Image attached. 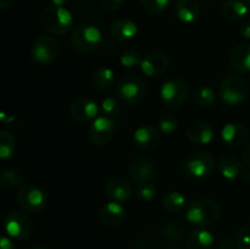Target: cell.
I'll return each mask as SVG.
<instances>
[{
	"label": "cell",
	"mask_w": 250,
	"mask_h": 249,
	"mask_svg": "<svg viewBox=\"0 0 250 249\" xmlns=\"http://www.w3.org/2000/svg\"><path fill=\"white\" fill-rule=\"evenodd\" d=\"M39 23L53 36H63L73 26L72 14L65 7L48 6L39 14Z\"/></svg>",
	"instance_id": "obj_1"
},
{
	"label": "cell",
	"mask_w": 250,
	"mask_h": 249,
	"mask_svg": "<svg viewBox=\"0 0 250 249\" xmlns=\"http://www.w3.org/2000/svg\"><path fill=\"white\" fill-rule=\"evenodd\" d=\"M221 205L214 199H195L188 205L186 219L197 226H209L215 224L221 216Z\"/></svg>",
	"instance_id": "obj_2"
},
{
	"label": "cell",
	"mask_w": 250,
	"mask_h": 249,
	"mask_svg": "<svg viewBox=\"0 0 250 249\" xmlns=\"http://www.w3.org/2000/svg\"><path fill=\"white\" fill-rule=\"evenodd\" d=\"M219 97L222 103L229 106L242 104L248 97V84L242 76L229 75L221 81Z\"/></svg>",
	"instance_id": "obj_3"
},
{
	"label": "cell",
	"mask_w": 250,
	"mask_h": 249,
	"mask_svg": "<svg viewBox=\"0 0 250 249\" xmlns=\"http://www.w3.org/2000/svg\"><path fill=\"white\" fill-rule=\"evenodd\" d=\"M216 168V159L209 151L199 150L189 154L185 159L183 170L188 176L198 180L208 178Z\"/></svg>",
	"instance_id": "obj_4"
},
{
	"label": "cell",
	"mask_w": 250,
	"mask_h": 249,
	"mask_svg": "<svg viewBox=\"0 0 250 249\" xmlns=\"http://www.w3.org/2000/svg\"><path fill=\"white\" fill-rule=\"evenodd\" d=\"M117 98L127 105H139L146 97V85L137 76H125L116 83Z\"/></svg>",
	"instance_id": "obj_5"
},
{
	"label": "cell",
	"mask_w": 250,
	"mask_h": 249,
	"mask_svg": "<svg viewBox=\"0 0 250 249\" xmlns=\"http://www.w3.org/2000/svg\"><path fill=\"white\" fill-rule=\"evenodd\" d=\"M103 33L93 24H80L71 34V44L81 53H93L100 46Z\"/></svg>",
	"instance_id": "obj_6"
},
{
	"label": "cell",
	"mask_w": 250,
	"mask_h": 249,
	"mask_svg": "<svg viewBox=\"0 0 250 249\" xmlns=\"http://www.w3.org/2000/svg\"><path fill=\"white\" fill-rule=\"evenodd\" d=\"M4 228L7 236L17 241H24L33 233L34 224L31 217L22 211H11L4 220Z\"/></svg>",
	"instance_id": "obj_7"
},
{
	"label": "cell",
	"mask_w": 250,
	"mask_h": 249,
	"mask_svg": "<svg viewBox=\"0 0 250 249\" xmlns=\"http://www.w3.org/2000/svg\"><path fill=\"white\" fill-rule=\"evenodd\" d=\"M17 203L27 212H39L48 205V195L39 187L24 185L17 193Z\"/></svg>",
	"instance_id": "obj_8"
},
{
	"label": "cell",
	"mask_w": 250,
	"mask_h": 249,
	"mask_svg": "<svg viewBox=\"0 0 250 249\" xmlns=\"http://www.w3.org/2000/svg\"><path fill=\"white\" fill-rule=\"evenodd\" d=\"M116 128V122L111 117L98 116L88 128V138L94 145H106L114 139Z\"/></svg>",
	"instance_id": "obj_9"
},
{
	"label": "cell",
	"mask_w": 250,
	"mask_h": 249,
	"mask_svg": "<svg viewBox=\"0 0 250 249\" xmlns=\"http://www.w3.org/2000/svg\"><path fill=\"white\" fill-rule=\"evenodd\" d=\"M31 55L34 62L39 65H49L54 62L59 55L58 42L49 34L38 37L32 45Z\"/></svg>",
	"instance_id": "obj_10"
},
{
	"label": "cell",
	"mask_w": 250,
	"mask_h": 249,
	"mask_svg": "<svg viewBox=\"0 0 250 249\" xmlns=\"http://www.w3.org/2000/svg\"><path fill=\"white\" fill-rule=\"evenodd\" d=\"M188 93V87L183 81L168 80L160 88L161 103L167 107H180L187 100Z\"/></svg>",
	"instance_id": "obj_11"
},
{
	"label": "cell",
	"mask_w": 250,
	"mask_h": 249,
	"mask_svg": "<svg viewBox=\"0 0 250 249\" xmlns=\"http://www.w3.org/2000/svg\"><path fill=\"white\" fill-rule=\"evenodd\" d=\"M156 175V168L153 160L148 156H137L132 159L128 165V176L133 182H149Z\"/></svg>",
	"instance_id": "obj_12"
},
{
	"label": "cell",
	"mask_w": 250,
	"mask_h": 249,
	"mask_svg": "<svg viewBox=\"0 0 250 249\" xmlns=\"http://www.w3.org/2000/svg\"><path fill=\"white\" fill-rule=\"evenodd\" d=\"M221 139L229 148H241L248 143L249 129L241 122H229L222 127Z\"/></svg>",
	"instance_id": "obj_13"
},
{
	"label": "cell",
	"mask_w": 250,
	"mask_h": 249,
	"mask_svg": "<svg viewBox=\"0 0 250 249\" xmlns=\"http://www.w3.org/2000/svg\"><path fill=\"white\" fill-rule=\"evenodd\" d=\"M170 68V59L166 54L155 51L143 58L141 62V70L148 77H159Z\"/></svg>",
	"instance_id": "obj_14"
},
{
	"label": "cell",
	"mask_w": 250,
	"mask_h": 249,
	"mask_svg": "<svg viewBox=\"0 0 250 249\" xmlns=\"http://www.w3.org/2000/svg\"><path fill=\"white\" fill-rule=\"evenodd\" d=\"M70 114L75 121L88 122L98 117L99 105L89 98H80L71 104Z\"/></svg>",
	"instance_id": "obj_15"
},
{
	"label": "cell",
	"mask_w": 250,
	"mask_h": 249,
	"mask_svg": "<svg viewBox=\"0 0 250 249\" xmlns=\"http://www.w3.org/2000/svg\"><path fill=\"white\" fill-rule=\"evenodd\" d=\"M161 132L159 131L158 127L151 126V124H146L141 126L134 131L133 141L137 148L142 150H150L155 148L160 142Z\"/></svg>",
	"instance_id": "obj_16"
},
{
	"label": "cell",
	"mask_w": 250,
	"mask_h": 249,
	"mask_svg": "<svg viewBox=\"0 0 250 249\" xmlns=\"http://www.w3.org/2000/svg\"><path fill=\"white\" fill-rule=\"evenodd\" d=\"M98 216L100 221L106 226L116 227L120 226L126 219V209L121 203L111 200L100 208Z\"/></svg>",
	"instance_id": "obj_17"
},
{
	"label": "cell",
	"mask_w": 250,
	"mask_h": 249,
	"mask_svg": "<svg viewBox=\"0 0 250 249\" xmlns=\"http://www.w3.org/2000/svg\"><path fill=\"white\" fill-rule=\"evenodd\" d=\"M229 62L234 72H250V43H242L234 46L229 54Z\"/></svg>",
	"instance_id": "obj_18"
},
{
	"label": "cell",
	"mask_w": 250,
	"mask_h": 249,
	"mask_svg": "<svg viewBox=\"0 0 250 249\" xmlns=\"http://www.w3.org/2000/svg\"><path fill=\"white\" fill-rule=\"evenodd\" d=\"M105 192H106L107 197L114 202L124 203L132 197L133 187H132L129 181L121 177H116L107 182Z\"/></svg>",
	"instance_id": "obj_19"
},
{
	"label": "cell",
	"mask_w": 250,
	"mask_h": 249,
	"mask_svg": "<svg viewBox=\"0 0 250 249\" xmlns=\"http://www.w3.org/2000/svg\"><path fill=\"white\" fill-rule=\"evenodd\" d=\"M187 137L192 143L198 145H208L214 139V129L208 122L195 121L188 126Z\"/></svg>",
	"instance_id": "obj_20"
},
{
	"label": "cell",
	"mask_w": 250,
	"mask_h": 249,
	"mask_svg": "<svg viewBox=\"0 0 250 249\" xmlns=\"http://www.w3.org/2000/svg\"><path fill=\"white\" fill-rule=\"evenodd\" d=\"M110 33L115 39L120 42H126L134 38L138 33V26L131 19H119L114 21L110 26Z\"/></svg>",
	"instance_id": "obj_21"
},
{
	"label": "cell",
	"mask_w": 250,
	"mask_h": 249,
	"mask_svg": "<svg viewBox=\"0 0 250 249\" xmlns=\"http://www.w3.org/2000/svg\"><path fill=\"white\" fill-rule=\"evenodd\" d=\"M175 12L180 21L185 23H192L199 17V2L197 0H176Z\"/></svg>",
	"instance_id": "obj_22"
},
{
	"label": "cell",
	"mask_w": 250,
	"mask_h": 249,
	"mask_svg": "<svg viewBox=\"0 0 250 249\" xmlns=\"http://www.w3.org/2000/svg\"><path fill=\"white\" fill-rule=\"evenodd\" d=\"M188 249H211L214 247V236L204 228L193 229L186 238Z\"/></svg>",
	"instance_id": "obj_23"
},
{
	"label": "cell",
	"mask_w": 250,
	"mask_h": 249,
	"mask_svg": "<svg viewBox=\"0 0 250 249\" xmlns=\"http://www.w3.org/2000/svg\"><path fill=\"white\" fill-rule=\"evenodd\" d=\"M163 237L172 244H178L185 239L186 237V225L183 224L182 220L172 219L167 220L163 225Z\"/></svg>",
	"instance_id": "obj_24"
},
{
	"label": "cell",
	"mask_w": 250,
	"mask_h": 249,
	"mask_svg": "<svg viewBox=\"0 0 250 249\" xmlns=\"http://www.w3.org/2000/svg\"><path fill=\"white\" fill-rule=\"evenodd\" d=\"M222 14L229 21H242L248 15V6L242 0H226L222 5Z\"/></svg>",
	"instance_id": "obj_25"
},
{
	"label": "cell",
	"mask_w": 250,
	"mask_h": 249,
	"mask_svg": "<svg viewBox=\"0 0 250 249\" xmlns=\"http://www.w3.org/2000/svg\"><path fill=\"white\" fill-rule=\"evenodd\" d=\"M217 168L222 177L226 180H234L242 173V163L232 155L222 156L217 163Z\"/></svg>",
	"instance_id": "obj_26"
},
{
	"label": "cell",
	"mask_w": 250,
	"mask_h": 249,
	"mask_svg": "<svg viewBox=\"0 0 250 249\" xmlns=\"http://www.w3.org/2000/svg\"><path fill=\"white\" fill-rule=\"evenodd\" d=\"M90 82L99 89H109L115 83V72L109 67L95 68L90 75Z\"/></svg>",
	"instance_id": "obj_27"
},
{
	"label": "cell",
	"mask_w": 250,
	"mask_h": 249,
	"mask_svg": "<svg viewBox=\"0 0 250 249\" xmlns=\"http://www.w3.org/2000/svg\"><path fill=\"white\" fill-rule=\"evenodd\" d=\"M187 207V199L178 190H171L163 198V208L168 212H180Z\"/></svg>",
	"instance_id": "obj_28"
},
{
	"label": "cell",
	"mask_w": 250,
	"mask_h": 249,
	"mask_svg": "<svg viewBox=\"0 0 250 249\" xmlns=\"http://www.w3.org/2000/svg\"><path fill=\"white\" fill-rule=\"evenodd\" d=\"M193 98H194V102L197 103V105L202 107L214 106L217 100L216 93L209 85H199V87H197Z\"/></svg>",
	"instance_id": "obj_29"
},
{
	"label": "cell",
	"mask_w": 250,
	"mask_h": 249,
	"mask_svg": "<svg viewBox=\"0 0 250 249\" xmlns=\"http://www.w3.org/2000/svg\"><path fill=\"white\" fill-rule=\"evenodd\" d=\"M0 182L6 188H21L26 185L24 176L16 168H6L0 175Z\"/></svg>",
	"instance_id": "obj_30"
},
{
	"label": "cell",
	"mask_w": 250,
	"mask_h": 249,
	"mask_svg": "<svg viewBox=\"0 0 250 249\" xmlns=\"http://www.w3.org/2000/svg\"><path fill=\"white\" fill-rule=\"evenodd\" d=\"M16 148L15 136L7 129H0V159L11 158Z\"/></svg>",
	"instance_id": "obj_31"
},
{
	"label": "cell",
	"mask_w": 250,
	"mask_h": 249,
	"mask_svg": "<svg viewBox=\"0 0 250 249\" xmlns=\"http://www.w3.org/2000/svg\"><path fill=\"white\" fill-rule=\"evenodd\" d=\"M156 193H158V188L151 181L137 185L136 195L142 202H151L156 197Z\"/></svg>",
	"instance_id": "obj_32"
},
{
	"label": "cell",
	"mask_w": 250,
	"mask_h": 249,
	"mask_svg": "<svg viewBox=\"0 0 250 249\" xmlns=\"http://www.w3.org/2000/svg\"><path fill=\"white\" fill-rule=\"evenodd\" d=\"M158 128L161 133L172 134L177 131L178 128V120L177 117L171 114L161 115L158 119Z\"/></svg>",
	"instance_id": "obj_33"
},
{
	"label": "cell",
	"mask_w": 250,
	"mask_h": 249,
	"mask_svg": "<svg viewBox=\"0 0 250 249\" xmlns=\"http://www.w3.org/2000/svg\"><path fill=\"white\" fill-rule=\"evenodd\" d=\"M142 60V54L139 53L136 49H126V50L122 51L121 58H120V62H121L122 66L127 68H132L134 66H141Z\"/></svg>",
	"instance_id": "obj_34"
},
{
	"label": "cell",
	"mask_w": 250,
	"mask_h": 249,
	"mask_svg": "<svg viewBox=\"0 0 250 249\" xmlns=\"http://www.w3.org/2000/svg\"><path fill=\"white\" fill-rule=\"evenodd\" d=\"M102 112H103V116H106V117H115L116 115H119L120 110H121V104L117 99L115 98H106L102 102Z\"/></svg>",
	"instance_id": "obj_35"
},
{
	"label": "cell",
	"mask_w": 250,
	"mask_h": 249,
	"mask_svg": "<svg viewBox=\"0 0 250 249\" xmlns=\"http://www.w3.org/2000/svg\"><path fill=\"white\" fill-rule=\"evenodd\" d=\"M141 4L151 14H161L170 4V0H141Z\"/></svg>",
	"instance_id": "obj_36"
},
{
	"label": "cell",
	"mask_w": 250,
	"mask_h": 249,
	"mask_svg": "<svg viewBox=\"0 0 250 249\" xmlns=\"http://www.w3.org/2000/svg\"><path fill=\"white\" fill-rule=\"evenodd\" d=\"M236 244L238 249H250V224L242 226L237 232Z\"/></svg>",
	"instance_id": "obj_37"
},
{
	"label": "cell",
	"mask_w": 250,
	"mask_h": 249,
	"mask_svg": "<svg viewBox=\"0 0 250 249\" xmlns=\"http://www.w3.org/2000/svg\"><path fill=\"white\" fill-rule=\"evenodd\" d=\"M125 0H102V5L107 11H117L124 5Z\"/></svg>",
	"instance_id": "obj_38"
},
{
	"label": "cell",
	"mask_w": 250,
	"mask_h": 249,
	"mask_svg": "<svg viewBox=\"0 0 250 249\" xmlns=\"http://www.w3.org/2000/svg\"><path fill=\"white\" fill-rule=\"evenodd\" d=\"M0 249H15L14 242L6 236H0Z\"/></svg>",
	"instance_id": "obj_39"
},
{
	"label": "cell",
	"mask_w": 250,
	"mask_h": 249,
	"mask_svg": "<svg viewBox=\"0 0 250 249\" xmlns=\"http://www.w3.org/2000/svg\"><path fill=\"white\" fill-rule=\"evenodd\" d=\"M242 159H243V164L246 167L250 168V142L244 145L243 153H242Z\"/></svg>",
	"instance_id": "obj_40"
},
{
	"label": "cell",
	"mask_w": 250,
	"mask_h": 249,
	"mask_svg": "<svg viewBox=\"0 0 250 249\" xmlns=\"http://www.w3.org/2000/svg\"><path fill=\"white\" fill-rule=\"evenodd\" d=\"M239 33L244 38L250 39V20H247V21L243 22V24L239 28Z\"/></svg>",
	"instance_id": "obj_41"
},
{
	"label": "cell",
	"mask_w": 250,
	"mask_h": 249,
	"mask_svg": "<svg viewBox=\"0 0 250 249\" xmlns=\"http://www.w3.org/2000/svg\"><path fill=\"white\" fill-rule=\"evenodd\" d=\"M15 2V0H0V10L9 9L12 4Z\"/></svg>",
	"instance_id": "obj_42"
},
{
	"label": "cell",
	"mask_w": 250,
	"mask_h": 249,
	"mask_svg": "<svg viewBox=\"0 0 250 249\" xmlns=\"http://www.w3.org/2000/svg\"><path fill=\"white\" fill-rule=\"evenodd\" d=\"M51 2L54 4V6H60V7H63L65 6V4H67L68 0H50Z\"/></svg>",
	"instance_id": "obj_43"
},
{
	"label": "cell",
	"mask_w": 250,
	"mask_h": 249,
	"mask_svg": "<svg viewBox=\"0 0 250 249\" xmlns=\"http://www.w3.org/2000/svg\"><path fill=\"white\" fill-rule=\"evenodd\" d=\"M32 249H49V248H46V247L44 246H37V247H33Z\"/></svg>",
	"instance_id": "obj_44"
},
{
	"label": "cell",
	"mask_w": 250,
	"mask_h": 249,
	"mask_svg": "<svg viewBox=\"0 0 250 249\" xmlns=\"http://www.w3.org/2000/svg\"><path fill=\"white\" fill-rule=\"evenodd\" d=\"M166 249H182L180 247H170V248H166Z\"/></svg>",
	"instance_id": "obj_45"
},
{
	"label": "cell",
	"mask_w": 250,
	"mask_h": 249,
	"mask_svg": "<svg viewBox=\"0 0 250 249\" xmlns=\"http://www.w3.org/2000/svg\"><path fill=\"white\" fill-rule=\"evenodd\" d=\"M244 1H246V2H248V4L250 5V0H244Z\"/></svg>",
	"instance_id": "obj_46"
}]
</instances>
